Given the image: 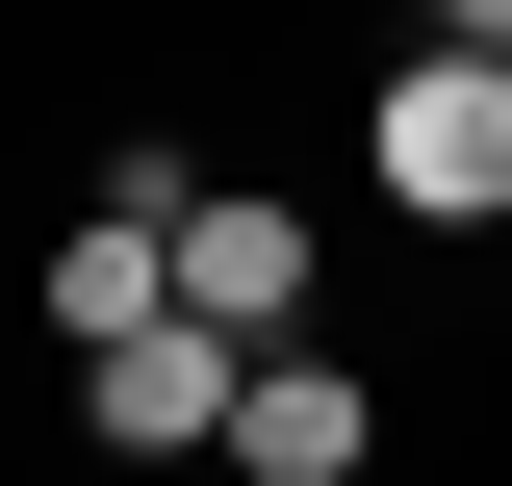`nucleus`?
I'll use <instances>...</instances> for the list:
<instances>
[{
  "instance_id": "1",
  "label": "nucleus",
  "mask_w": 512,
  "mask_h": 486,
  "mask_svg": "<svg viewBox=\"0 0 512 486\" xmlns=\"http://www.w3.org/2000/svg\"><path fill=\"white\" fill-rule=\"evenodd\" d=\"M384 205H410V231H487L512 205V0H461L436 52L384 77Z\"/></svg>"
},
{
  "instance_id": "2",
  "label": "nucleus",
  "mask_w": 512,
  "mask_h": 486,
  "mask_svg": "<svg viewBox=\"0 0 512 486\" xmlns=\"http://www.w3.org/2000/svg\"><path fill=\"white\" fill-rule=\"evenodd\" d=\"M180 333L205 359H282V333H308V205L282 180H205L180 205Z\"/></svg>"
},
{
  "instance_id": "3",
  "label": "nucleus",
  "mask_w": 512,
  "mask_h": 486,
  "mask_svg": "<svg viewBox=\"0 0 512 486\" xmlns=\"http://www.w3.org/2000/svg\"><path fill=\"white\" fill-rule=\"evenodd\" d=\"M77 410H103L128 461H231V410H256V359H205V333H128V359H77Z\"/></svg>"
},
{
  "instance_id": "4",
  "label": "nucleus",
  "mask_w": 512,
  "mask_h": 486,
  "mask_svg": "<svg viewBox=\"0 0 512 486\" xmlns=\"http://www.w3.org/2000/svg\"><path fill=\"white\" fill-rule=\"evenodd\" d=\"M384 461V410H359V384H333V359H256V410H231V486H359Z\"/></svg>"
}]
</instances>
